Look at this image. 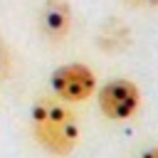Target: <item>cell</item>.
<instances>
[{
	"label": "cell",
	"instance_id": "obj_1",
	"mask_svg": "<svg viewBox=\"0 0 158 158\" xmlns=\"http://www.w3.org/2000/svg\"><path fill=\"white\" fill-rule=\"evenodd\" d=\"M30 126L35 141L57 158L69 156L79 143V121L59 99H40L30 111Z\"/></svg>",
	"mask_w": 158,
	"mask_h": 158
},
{
	"label": "cell",
	"instance_id": "obj_2",
	"mask_svg": "<svg viewBox=\"0 0 158 158\" xmlns=\"http://www.w3.org/2000/svg\"><path fill=\"white\" fill-rule=\"evenodd\" d=\"M49 86L59 101L81 104L96 94V74L81 62H69L52 72Z\"/></svg>",
	"mask_w": 158,
	"mask_h": 158
},
{
	"label": "cell",
	"instance_id": "obj_3",
	"mask_svg": "<svg viewBox=\"0 0 158 158\" xmlns=\"http://www.w3.org/2000/svg\"><path fill=\"white\" fill-rule=\"evenodd\" d=\"M96 104L109 121H126L141 109V89L131 79H109L99 86Z\"/></svg>",
	"mask_w": 158,
	"mask_h": 158
},
{
	"label": "cell",
	"instance_id": "obj_4",
	"mask_svg": "<svg viewBox=\"0 0 158 158\" xmlns=\"http://www.w3.org/2000/svg\"><path fill=\"white\" fill-rule=\"evenodd\" d=\"M40 27L42 35L59 42L72 30V7L67 0H47L40 10Z\"/></svg>",
	"mask_w": 158,
	"mask_h": 158
},
{
	"label": "cell",
	"instance_id": "obj_5",
	"mask_svg": "<svg viewBox=\"0 0 158 158\" xmlns=\"http://www.w3.org/2000/svg\"><path fill=\"white\" fill-rule=\"evenodd\" d=\"M99 44H101L104 49H109V52L123 49V47L128 44V30H126L121 22H116V20H109V22L104 25L101 35H99Z\"/></svg>",
	"mask_w": 158,
	"mask_h": 158
},
{
	"label": "cell",
	"instance_id": "obj_6",
	"mask_svg": "<svg viewBox=\"0 0 158 158\" xmlns=\"http://www.w3.org/2000/svg\"><path fill=\"white\" fill-rule=\"evenodd\" d=\"M133 5H146V7H158V0H131Z\"/></svg>",
	"mask_w": 158,
	"mask_h": 158
},
{
	"label": "cell",
	"instance_id": "obj_7",
	"mask_svg": "<svg viewBox=\"0 0 158 158\" xmlns=\"http://www.w3.org/2000/svg\"><path fill=\"white\" fill-rule=\"evenodd\" d=\"M141 158H158V148H148V151H146Z\"/></svg>",
	"mask_w": 158,
	"mask_h": 158
}]
</instances>
